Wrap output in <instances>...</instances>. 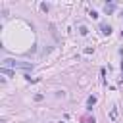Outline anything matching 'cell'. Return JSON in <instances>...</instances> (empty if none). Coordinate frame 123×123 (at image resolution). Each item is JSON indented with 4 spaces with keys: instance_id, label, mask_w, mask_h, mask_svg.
I'll return each mask as SVG.
<instances>
[{
    "instance_id": "obj_1",
    "label": "cell",
    "mask_w": 123,
    "mask_h": 123,
    "mask_svg": "<svg viewBox=\"0 0 123 123\" xmlns=\"http://www.w3.org/2000/svg\"><path fill=\"white\" fill-rule=\"evenodd\" d=\"M2 67H17V69H33V63L29 62H17V60H12V58H6L2 62Z\"/></svg>"
},
{
    "instance_id": "obj_2",
    "label": "cell",
    "mask_w": 123,
    "mask_h": 123,
    "mask_svg": "<svg viewBox=\"0 0 123 123\" xmlns=\"http://www.w3.org/2000/svg\"><path fill=\"white\" fill-rule=\"evenodd\" d=\"M117 115H119L117 106H111V110H110V119H111V121H117Z\"/></svg>"
},
{
    "instance_id": "obj_3",
    "label": "cell",
    "mask_w": 123,
    "mask_h": 123,
    "mask_svg": "<svg viewBox=\"0 0 123 123\" xmlns=\"http://www.w3.org/2000/svg\"><path fill=\"white\" fill-rule=\"evenodd\" d=\"M100 31H102L104 35H111V25H106V23H102V25H100Z\"/></svg>"
},
{
    "instance_id": "obj_4",
    "label": "cell",
    "mask_w": 123,
    "mask_h": 123,
    "mask_svg": "<svg viewBox=\"0 0 123 123\" xmlns=\"http://www.w3.org/2000/svg\"><path fill=\"white\" fill-rule=\"evenodd\" d=\"M113 10H115V4H106L104 6V12L106 13H113Z\"/></svg>"
},
{
    "instance_id": "obj_5",
    "label": "cell",
    "mask_w": 123,
    "mask_h": 123,
    "mask_svg": "<svg viewBox=\"0 0 123 123\" xmlns=\"http://www.w3.org/2000/svg\"><path fill=\"white\" fill-rule=\"evenodd\" d=\"M0 73H2V75H13V71H12V69H8V67H2V69H0Z\"/></svg>"
},
{
    "instance_id": "obj_6",
    "label": "cell",
    "mask_w": 123,
    "mask_h": 123,
    "mask_svg": "<svg viewBox=\"0 0 123 123\" xmlns=\"http://www.w3.org/2000/svg\"><path fill=\"white\" fill-rule=\"evenodd\" d=\"M79 33H81V35H88V29H86L85 25H79Z\"/></svg>"
},
{
    "instance_id": "obj_7",
    "label": "cell",
    "mask_w": 123,
    "mask_h": 123,
    "mask_svg": "<svg viewBox=\"0 0 123 123\" xmlns=\"http://www.w3.org/2000/svg\"><path fill=\"white\" fill-rule=\"evenodd\" d=\"M86 104H88V106H94V104H96V96H88Z\"/></svg>"
},
{
    "instance_id": "obj_8",
    "label": "cell",
    "mask_w": 123,
    "mask_h": 123,
    "mask_svg": "<svg viewBox=\"0 0 123 123\" xmlns=\"http://www.w3.org/2000/svg\"><path fill=\"white\" fill-rule=\"evenodd\" d=\"M83 123H94V117H92V119H90V117H86V119H85Z\"/></svg>"
},
{
    "instance_id": "obj_9",
    "label": "cell",
    "mask_w": 123,
    "mask_h": 123,
    "mask_svg": "<svg viewBox=\"0 0 123 123\" xmlns=\"http://www.w3.org/2000/svg\"><path fill=\"white\" fill-rule=\"evenodd\" d=\"M60 123H65V121H60Z\"/></svg>"
},
{
    "instance_id": "obj_10",
    "label": "cell",
    "mask_w": 123,
    "mask_h": 123,
    "mask_svg": "<svg viewBox=\"0 0 123 123\" xmlns=\"http://www.w3.org/2000/svg\"><path fill=\"white\" fill-rule=\"evenodd\" d=\"M121 35H123V33H121Z\"/></svg>"
},
{
    "instance_id": "obj_11",
    "label": "cell",
    "mask_w": 123,
    "mask_h": 123,
    "mask_svg": "<svg viewBox=\"0 0 123 123\" xmlns=\"http://www.w3.org/2000/svg\"><path fill=\"white\" fill-rule=\"evenodd\" d=\"M121 17H123V15H121Z\"/></svg>"
}]
</instances>
